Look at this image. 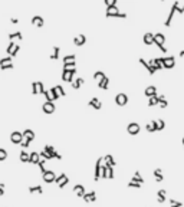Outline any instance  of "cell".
I'll return each mask as SVG.
<instances>
[{
    "label": "cell",
    "mask_w": 184,
    "mask_h": 207,
    "mask_svg": "<svg viewBox=\"0 0 184 207\" xmlns=\"http://www.w3.org/2000/svg\"><path fill=\"white\" fill-rule=\"evenodd\" d=\"M43 150H45V151H46V153H48L52 158H58V160H60V158H62V155H60V154L58 153V151H56V150H55V148L52 147V145H45Z\"/></svg>",
    "instance_id": "9a60e30c"
},
{
    "label": "cell",
    "mask_w": 184,
    "mask_h": 207,
    "mask_svg": "<svg viewBox=\"0 0 184 207\" xmlns=\"http://www.w3.org/2000/svg\"><path fill=\"white\" fill-rule=\"evenodd\" d=\"M98 87L101 88V89H108V87H109V79L107 76L104 78L102 81H99L98 82Z\"/></svg>",
    "instance_id": "d6a6232c"
},
{
    "label": "cell",
    "mask_w": 184,
    "mask_h": 207,
    "mask_svg": "<svg viewBox=\"0 0 184 207\" xmlns=\"http://www.w3.org/2000/svg\"><path fill=\"white\" fill-rule=\"evenodd\" d=\"M42 111H43L46 115L49 114H53L55 112V104L53 102H48V101H45V104L42 105Z\"/></svg>",
    "instance_id": "5bb4252c"
},
{
    "label": "cell",
    "mask_w": 184,
    "mask_h": 207,
    "mask_svg": "<svg viewBox=\"0 0 184 207\" xmlns=\"http://www.w3.org/2000/svg\"><path fill=\"white\" fill-rule=\"evenodd\" d=\"M0 68H2V71L13 69V63H12L10 56H7V58H2V59H0Z\"/></svg>",
    "instance_id": "ba28073f"
},
{
    "label": "cell",
    "mask_w": 184,
    "mask_h": 207,
    "mask_svg": "<svg viewBox=\"0 0 184 207\" xmlns=\"http://www.w3.org/2000/svg\"><path fill=\"white\" fill-rule=\"evenodd\" d=\"M30 142H32L30 140H25V138H23V141H22V144H20V145H22L23 148H27L29 145H30Z\"/></svg>",
    "instance_id": "681fc988"
},
{
    "label": "cell",
    "mask_w": 184,
    "mask_h": 207,
    "mask_svg": "<svg viewBox=\"0 0 184 207\" xmlns=\"http://www.w3.org/2000/svg\"><path fill=\"white\" fill-rule=\"evenodd\" d=\"M104 3L107 6V13H105L107 17H119V19L127 17V13H119L118 7H117V3H118L117 0H105Z\"/></svg>",
    "instance_id": "6da1fadb"
},
{
    "label": "cell",
    "mask_w": 184,
    "mask_h": 207,
    "mask_svg": "<svg viewBox=\"0 0 184 207\" xmlns=\"http://www.w3.org/2000/svg\"><path fill=\"white\" fill-rule=\"evenodd\" d=\"M160 59H161V63H162V68H164V69H171V68H174V65H175V59H174V56L160 58Z\"/></svg>",
    "instance_id": "5b68a950"
},
{
    "label": "cell",
    "mask_w": 184,
    "mask_h": 207,
    "mask_svg": "<svg viewBox=\"0 0 184 207\" xmlns=\"http://www.w3.org/2000/svg\"><path fill=\"white\" fill-rule=\"evenodd\" d=\"M83 82H85V81H83V79H82L81 76L76 78L75 81L72 82V88H73V89H79V88H81V85L83 83Z\"/></svg>",
    "instance_id": "e575fe53"
},
{
    "label": "cell",
    "mask_w": 184,
    "mask_h": 207,
    "mask_svg": "<svg viewBox=\"0 0 184 207\" xmlns=\"http://www.w3.org/2000/svg\"><path fill=\"white\" fill-rule=\"evenodd\" d=\"M179 55H180V56H181V58H184V50H181V52H180Z\"/></svg>",
    "instance_id": "9f6ffc18"
},
{
    "label": "cell",
    "mask_w": 184,
    "mask_h": 207,
    "mask_svg": "<svg viewBox=\"0 0 184 207\" xmlns=\"http://www.w3.org/2000/svg\"><path fill=\"white\" fill-rule=\"evenodd\" d=\"M32 93L33 95H38V93H45V88H43V83L40 81H35L32 83Z\"/></svg>",
    "instance_id": "52a82bcc"
},
{
    "label": "cell",
    "mask_w": 184,
    "mask_h": 207,
    "mask_svg": "<svg viewBox=\"0 0 184 207\" xmlns=\"http://www.w3.org/2000/svg\"><path fill=\"white\" fill-rule=\"evenodd\" d=\"M144 93H145V97H148V99L152 98V97H157V88L154 87V85H150V87L145 88V91H144Z\"/></svg>",
    "instance_id": "ac0fdd59"
},
{
    "label": "cell",
    "mask_w": 184,
    "mask_h": 207,
    "mask_svg": "<svg viewBox=\"0 0 184 207\" xmlns=\"http://www.w3.org/2000/svg\"><path fill=\"white\" fill-rule=\"evenodd\" d=\"M29 193L30 194H35V193H38V194H42L43 193V188H42V185L38 184V185H30L29 187Z\"/></svg>",
    "instance_id": "f546056e"
},
{
    "label": "cell",
    "mask_w": 184,
    "mask_h": 207,
    "mask_svg": "<svg viewBox=\"0 0 184 207\" xmlns=\"http://www.w3.org/2000/svg\"><path fill=\"white\" fill-rule=\"evenodd\" d=\"M154 43L157 45L158 48L164 46V43H165V36H164L162 33H155V35H154Z\"/></svg>",
    "instance_id": "e0dca14e"
},
{
    "label": "cell",
    "mask_w": 184,
    "mask_h": 207,
    "mask_svg": "<svg viewBox=\"0 0 184 207\" xmlns=\"http://www.w3.org/2000/svg\"><path fill=\"white\" fill-rule=\"evenodd\" d=\"M104 78H105V73H104L102 71H98V72H95V73H94V79H95V81H102Z\"/></svg>",
    "instance_id": "ab89813d"
},
{
    "label": "cell",
    "mask_w": 184,
    "mask_h": 207,
    "mask_svg": "<svg viewBox=\"0 0 184 207\" xmlns=\"http://www.w3.org/2000/svg\"><path fill=\"white\" fill-rule=\"evenodd\" d=\"M102 161L104 158L99 157L97 160V164H95V173H94V180L98 181L99 178H101V167H102Z\"/></svg>",
    "instance_id": "9c48e42d"
},
{
    "label": "cell",
    "mask_w": 184,
    "mask_h": 207,
    "mask_svg": "<svg viewBox=\"0 0 184 207\" xmlns=\"http://www.w3.org/2000/svg\"><path fill=\"white\" fill-rule=\"evenodd\" d=\"M42 161V158H40V154L39 153H30V160H29V163L30 164H35V165H39V163Z\"/></svg>",
    "instance_id": "44dd1931"
},
{
    "label": "cell",
    "mask_w": 184,
    "mask_h": 207,
    "mask_svg": "<svg viewBox=\"0 0 184 207\" xmlns=\"http://www.w3.org/2000/svg\"><path fill=\"white\" fill-rule=\"evenodd\" d=\"M167 105H168V102H167V99H161L160 101V108H167Z\"/></svg>",
    "instance_id": "816d5d0a"
},
{
    "label": "cell",
    "mask_w": 184,
    "mask_h": 207,
    "mask_svg": "<svg viewBox=\"0 0 184 207\" xmlns=\"http://www.w3.org/2000/svg\"><path fill=\"white\" fill-rule=\"evenodd\" d=\"M19 49H20V46H19V45L10 42V43L7 45V48H6V52H7V55H9L10 58H13V56H16V55H17Z\"/></svg>",
    "instance_id": "8992f818"
},
{
    "label": "cell",
    "mask_w": 184,
    "mask_h": 207,
    "mask_svg": "<svg viewBox=\"0 0 184 207\" xmlns=\"http://www.w3.org/2000/svg\"><path fill=\"white\" fill-rule=\"evenodd\" d=\"M157 125H158V131H162L164 127H165V122L162 120H157Z\"/></svg>",
    "instance_id": "7dc6e473"
},
{
    "label": "cell",
    "mask_w": 184,
    "mask_h": 207,
    "mask_svg": "<svg viewBox=\"0 0 184 207\" xmlns=\"http://www.w3.org/2000/svg\"><path fill=\"white\" fill-rule=\"evenodd\" d=\"M39 154H40V158H42V160H52V157H50V155H49L45 150L42 151V153H39Z\"/></svg>",
    "instance_id": "bcb514c9"
},
{
    "label": "cell",
    "mask_w": 184,
    "mask_h": 207,
    "mask_svg": "<svg viewBox=\"0 0 184 207\" xmlns=\"http://www.w3.org/2000/svg\"><path fill=\"white\" fill-rule=\"evenodd\" d=\"M59 46H53V52H52V55H50V59L52 60H56L58 58H59Z\"/></svg>",
    "instance_id": "f35d334b"
},
{
    "label": "cell",
    "mask_w": 184,
    "mask_h": 207,
    "mask_svg": "<svg viewBox=\"0 0 184 207\" xmlns=\"http://www.w3.org/2000/svg\"><path fill=\"white\" fill-rule=\"evenodd\" d=\"M145 130L148 131V132H155V131H158L157 120H152L151 122H148V124L145 125Z\"/></svg>",
    "instance_id": "603a6c76"
},
{
    "label": "cell",
    "mask_w": 184,
    "mask_h": 207,
    "mask_svg": "<svg viewBox=\"0 0 184 207\" xmlns=\"http://www.w3.org/2000/svg\"><path fill=\"white\" fill-rule=\"evenodd\" d=\"M168 202H170V207H183V203L177 202V200H174V199H170Z\"/></svg>",
    "instance_id": "7bdbcfd3"
},
{
    "label": "cell",
    "mask_w": 184,
    "mask_h": 207,
    "mask_svg": "<svg viewBox=\"0 0 184 207\" xmlns=\"http://www.w3.org/2000/svg\"><path fill=\"white\" fill-rule=\"evenodd\" d=\"M76 72V69H70V71H63L62 72V81H65V82H68V83H72V82L75 81L73 79V73Z\"/></svg>",
    "instance_id": "30bf717a"
},
{
    "label": "cell",
    "mask_w": 184,
    "mask_h": 207,
    "mask_svg": "<svg viewBox=\"0 0 184 207\" xmlns=\"http://www.w3.org/2000/svg\"><path fill=\"white\" fill-rule=\"evenodd\" d=\"M101 178H108V167L105 164L101 167Z\"/></svg>",
    "instance_id": "60d3db41"
},
{
    "label": "cell",
    "mask_w": 184,
    "mask_h": 207,
    "mask_svg": "<svg viewBox=\"0 0 184 207\" xmlns=\"http://www.w3.org/2000/svg\"><path fill=\"white\" fill-rule=\"evenodd\" d=\"M131 181H134V183H138V184H144V178L141 177L140 171H135V173H134V175H132Z\"/></svg>",
    "instance_id": "1f68e13d"
},
{
    "label": "cell",
    "mask_w": 184,
    "mask_h": 207,
    "mask_svg": "<svg viewBox=\"0 0 184 207\" xmlns=\"http://www.w3.org/2000/svg\"><path fill=\"white\" fill-rule=\"evenodd\" d=\"M158 49L161 50L162 53H167V48H165V46H161V48H158Z\"/></svg>",
    "instance_id": "11a10c76"
},
{
    "label": "cell",
    "mask_w": 184,
    "mask_h": 207,
    "mask_svg": "<svg viewBox=\"0 0 184 207\" xmlns=\"http://www.w3.org/2000/svg\"><path fill=\"white\" fill-rule=\"evenodd\" d=\"M89 105H91L92 108H95V109H101L102 108V104H101V101L98 98H92L91 101H89Z\"/></svg>",
    "instance_id": "4dcf8cb0"
},
{
    "label": "cell",
    "mask_w": 184,
    "mask_h": 207,
    "mask_svg": "<svg viewBox=\"0 0 184 207\" xmlns=\"http://www.w3.org/2000/svg\"><path fill=\"white\" fill-rule=\"evenodd\" d=\"M32 25H33V26H36V27H42V26L45 25L43 17H40V16H33V17H32Z\"/></svg>",
    "instance_id": "484cf974"
},
{
    "label": "cell",
    "mask_w": 184,
    "mask_h": 207,
    "mask_svg": "<svg viewBox=\"0 0 184 207\" xmlns=\"http://www.w3.org/2000/svg\"><path fill=\"white\" fill-rule=\"evenodd\" d=\"M42 178H43L45 183H48V184H50V183H55L56 181V174H55L53 171H46L43 175H42Z\"/></svg>",
    "instance_id": "4fadbf2b"
},
{
    "label": "cell",
    "mask_w": 184,
    "mask_h": 207,
    "mask_svg": "<svg viewBox=\"0 0 184 207\" xmlns=\"http://www.w3.org/2000/svg\"><path fill=\"white\" fill-rule=\"evenodd\" d=\"M9 39H10V42H13V39H19V40H22V39H23V35H22V32L9 33Z\"/></svg>",
    "instance_id": "d590c367"
},
{
    "label": "cell",
    "mask_w": 184,
    "mask_h": 207,
    "mask_svg": "<svg viewBox=\"0 0 184 207\" xmlns=\"http://www.w3.org/2000/svg\"><path fill=\"white\" fill-rule=\"evenodd\" d=\"M5 194V184L3 183H0V197Z\"/></svg>",
    "instance_id": "f5cc1de1"
},
{
    "label": "cell",
    "mask_w": 184,
    "mask_h": 207,
    "mask_svg": "<svg viewBox=\"0 0 184 207\" xmlns=\"http://www.w3.org/2000/svg\"><path fill=\"white\" fill-rule=\"evenodd\" d=\"M183 145H184V138H183Z\"/></svg>",
    "instance_id": "6f0895ef"
},
{
    "label": "cell",
    "mask_w": 184,
    "mask_h": 207,
    "mask_svg": "<svg viewBox=\"0 0 184 207\" xmlns=\"http://www.w3.org/2000/svg\"><path fill=\"white\" fill-rule=\"evenodd\" d=\"M104 164H105L107 167H112V168H114L115 165H117V161L114 160V157H112V155L107 154V155L104 157Z\"/></svg>",
    "instance_id": "ffe728a7"
},
{
    "label": "cell",
    "mask_w": 184,
    "mask_h": 207,
    "mask_svg": "<svg viewBox=\"0 0 184 207\" xmlns=\"http://www.w3.org/2000/svg\"><path fill=\"white\" fill-rule=\"evenodd\" d=\"M179 9H180L179 2H174L173 6H171V10H170V13H168L167 20H165V23H164V26H165V27H170V26H171V22H173V17H174V15H175V12H179Z\"/></svg>",
    "instance_id": "3957f363"
},
{
    "label": "cell",
    "mask_w": 184,
    "mask_h": 207,
    "mask_svg": "<svg viewBox=\"0 0 184 207\" xmlns=\"http://www.w3.org/2000/svg\"><path fill=\"white\" fill-rule=\"evenodd\" d=\"M157 202L158 203H165L167 202V191L165 190H160L157 193Z\"/></svg>",
    "instance_id": "83f0119b"
},
{
    "label": "cell",
    "mask_w": 184,
    "mask_h": 207,
    "mask_svg": "<svg viewBox=\"0 0 184 207\" xmlns=\"http://www.w3.org/2000/svg\"><path fill=\"white\" fill-rule=\"evenodd\" d=\"M183 13H184V6H183Z\"/></svg>",
    "instance_id": "680465c9"
},
{
    "label": "cell",
    "mask_w": 184,
    "mask_h": 207,
    "mask_svg": "<svg viewBox=\"0 0 184 207\" xmlns=\"http://www.w3.org/2000/svg\"><path fill=\"white\" fill-rule=\"evenodd\" d=\"M10 23H12V25H17V23H19V19H16V17H12Z\"/></svg>",
    "instance_id": "db71d44e"
},
{
    "label": "cell",
    "mask_w": 184,
    "mask_h": 207,
    "mask_svg": "<svg viewBox=\"0 0 184 207\" xmlns=\"http://www.w3.org/2000/svg\"><path fill=\"white\" fill-rule=\"evenodd\" d=\"M128 187H131V188H140L141 184H138V183H134V181H130V183H128Z\"/></svg>",
    "instance_id": "c3c4849f"
},
{
    "label": "cell",
    "mask_w": 184,
    "mask_h": 207,
    "mask_svg": "<svg viewBox=\"0 0 184 207\" xmlns=\"http://www.w3.org/2000/svg\"><path fill=\"white\" fill-rule=\"evenodd\" d=\"M115 104L118 105V107H124V105H127L128 104V97L125 95V93L119 92L117 97H115Z\"/></svg>",
    "instance_id": "7c38bea8"
},
{
    "label": "cell",
    "mask_w": 184,
    "mask_h": 207,
    "mask_svg": "<svg viewBox=\"0 0 184 207\" xmlns=\"http://www.w3.org/2000/svg\"><path fill=\"white\" fill-rule=\"evenodd\" d=\"M108 178L109 180L114 178V168H112V167H108Z\"/></svg>",
    "instance_id": "f907efd6"
},
{
    "label": "cell",
    "mask_w": 184,
    "mask_h": 207,
    "mask_svg": "<svg viewBox=\"0 0 184 207\" xmlns=\"http://www.w3.org/2000/svg\"><path fill=\"white\" fill-rule=\"evenodd\" d=\"M160 97H152V98H150L148 99V107H155V105H160Z\"/></svg>",
    "instance_id": "836d02e7"
},
{
    "label": "cell",
    "mask_w": 184,
    "mask_h": 207,
    "mask_svg": "<svg viewBox=\"0 0 184 207\" xmlns=\"http://www.w3.org/2000/svg\"><path fill=\"white\" fill-rule=\"evenodd\" d=\"M83 200L87 203H92L97 200V193L95 191H89V193H87L85 196H83Z\"/></svg>",
    "instance_id": "4316f807"
},
{
    "label": "cell",
    "mask_w": 184,
    "mask_h": 207,
    "mask_svg": "<svg viewBox=\"0 0 184 207\" xmlns=\"http://www.w3.org/2000/svg\"><path fill=\"white\" fill-rule=\"evenodd\" d=\"M29 160H30V154H27L25 150H23L22 153H20V161L22 163H29Z\"/></svg>",
    "instance_id": "74e56055"
},
{
    "label": "cell",
    "mask_w": 184,
    "mask_h": 207,
    "mask_svg": "<svg viewBox=\"0 0 184 207\" xmlns=\"http://www.w3.org/2000/svg\"><path fill=\"white\" fill-rule=\"evenodd\" d=\"M10 141L13 144H22L23 141V132H19V131H13L10 134Z\"/></svg>",
    "instance_id": "8fae6325"
},
{
    "label": "cell",
    "mask_w": 184,
    "mask_h": 207,
    "mask_svg": "<svg viewBox=\"0 0 184 207\" xmlns=\"http://www.w3.org/2000/svg\"><path fill=\"white\" fill-rule=\"evenodd\" d=\"M85 42H87L85 35H78V36L73 39V45H75V46H82V45H85Z\"/></svg>",
    "instance_id": "d4e9b609"
},
{
    "label": "cell",
    "mask_w": 184,
    "mask_h": 207,
    "mask_svg": "<svg viewBox=\"0 0 184 207\" xmlns=\"http://www.w3.org/2000/svg\"><path fill=\"white\" fill-rule=\"evenodd\" d=\"M59 188H63L66 184H69V177L65 174V173H60L58 177H56V181H55Z\"/></svg>",
    "instance_id": "277c9868"
},
{
    "label": "cell",
    "mask_w": 184,
    "mask_h": 207,
    "mask_svg": "<svg viewBox=\"0 0 184 207\" xmlns=\"http://www.w3.org/2000/svg\"><path fill=\"white\" fill-rule=\"evenodd\" d=\"M154 177H155V180H157L158 183H160V181H162L164 175H162L161 168H155V170H154Z\"/></svg>",
    "instance_id": "8d00e7d4"
},
{
    "label": "cell",
    "mask_w": 184,
    "mask_h": 207,
    "mask_svg": "<svg viewBox=\"0 0 184 207\" xmlns=\"http://www.w3.org/2000/svg\"><path fill=\"white\" fill-rule=\"evenodd\" d=\"M142 40H144V43H145L147 46H151V45L154 43V33H150V32L145 33Z\"/></svg>",
    "instance_id": "cb8c5ba5"
},
{
    "label": "cell",
    "mask_w": 184,
    "mask_h": 207,
    "mask_svg": "<svg viewBox=\"0 0 184 207\" xmlns=\"http://www.w3.org/2000/svg\"><path fill=\"white\" fill-rule=\"evenodd\" d=\"M127 131H128L130 135H137V134L140 132V125H138L137 122H130L128 127H127Z\"/></svg>",
    "instance_id": "2e32d148"
},
{
    "label": "cell",
    "mask_w": 184,
    "mask_h": 207,
    "mask_svg": "<svg viewBox=\"0 0 184 207\" xmlns=\"http://www.w3.org/2000/svg\"><path fill=\"white\" fill-rule=\"evenodd\" d=\"M56 91H58V93H59V97H65L66 92H65V89H63V87L62 85H56Z\"/></svg>",
    "instance_id": "ee69618b"
},
{
    "label": "cell",
    "mask_w": 184,
    "mask_h": 207,
    "mask_svg": "<svg viewBox=\"0 0 184 207\" xmlns=\"http://www.w3.org/2000/svg\"><path fill=\"white\" fill-rule=\"evenodd\" d=\"M75 62V55H66L63 58V63H72Z\"/></svg>",
    "instance_id": "b9f144b4"
},
{
    "label": "cell",
    "mask_w": 184,
    "mask_h": 207,
    "mask_svg": "<svg viewBox=\"0 0 184 207\" xmlns=\"http://www.w3.org/2000/svg\"><path fill=\"white\" fill-rule=\"evenodd\" d=\"M23 138H25V140H30V141H33V140H35V132H33L30 128H26V130L23 131Z\"/></svg>",
    "instance_id": "f1b7e54d"
},
{
    "label": "cell",
    "mask_w": 184,
    "mask_h": 207,
    "mask_svg": "<svg viewBox=\"0 0 184 207\" xmlns=\"http://www.w3.org/2000/svg\"><path fill=\"white\" fill-rule=\"evenodd\" d=\"M43 97L46 98V101L48 102H55V101H58V99L60 98L59 93H58V91H56V88H50V89H48V91H45Z\"/></svg>",
    "instance_id": "7a4b0ae2"
},
{
    "label": "cell",
    "mask_w": 184,
    "mask_h": 207,
    "mask_svg": "<svg viewBox=\"0 0 184 207\" xmlns=\"http://www.w3.org/2000/svg\"><path fill=\"white\" fill-rule=\"evenodd\" d=\"M140 63L142 66H144V68H145L147 71H148V73H150V75H154V73H155V68H152V66H150V63H148V62H147L145 59H142V58H140Z\"/></svg>",
    "instance_id": "7402d4cb"
},
{
    "label": "cell",
    "mask_w": 184,
    "mask_h": 207,
    "mask_svg": "<svg viewBox=\"0 0 184 207\" xmlns=\"http://www.w3.org/2000/svg\"><path fill=\"white\" fill-rule=\"evenodd\" d=\"M6 158H7V151L5 148H0V161H5Z\"/></svg>",
    "instance_id": "f6af8a7d"
},
{
    "label": "cell",
    "mask_w": 184,
    "mask_h": 207,
    "mask_svg": "<svg viewBox=\"0 0 184 207\" xmlns=\"http://www.w3.org/2000/svg\"><path fill=\"white\" fill-rule=\"evenodd\" d=\"M73 193H75L76 196L79 197V199H83V196H85V194H87V191H85V187H83V185L82 184H76L75 187H73Z\"/></svg>",
    "instance_id": "d6986e66"
}]
</instances>
